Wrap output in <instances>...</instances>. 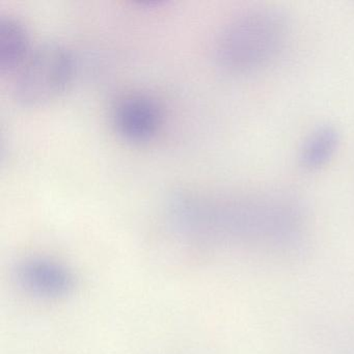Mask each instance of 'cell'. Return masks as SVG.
Instances as JSON below:
<instances>
[{
	"instance_id": "obj_1",
	"label": "cell",
	"mask_w": 354,
	"mask_h": 354,
	"mask_svg": "<svg viewBox=\"0 0 354 354\" xmlns=\"http://www.w3.org/2000/svg\"><path fill=\"white\" fill-rule=\"evenodd\" d=\"M175 217L192 235L283 236L297 227L301 207L285 192H245L180 198Z\"/></svg>"
},
{
	"instance_id": "obj_2",
	"label": "cell",
	"mask_w": 354,
	"mask_h": 354,
	"mask_svg": "<svg viewBox=\"0 0 354 354\" xmlns=\"http://www.w3.org/2000/svg\"><path fill=\"white\" fill-rule=\"evenodd\" d=\"M289 38V22L281 12L250 10L233 18L219 32L215 61L231 75L258 73L281 57Z\"/></svg>"
},
{
	"instance_id": "obj_3",
	"label": "cell",
	"mask_w": 354,
	"mask_h": 354,
	"mask_svg": "<svg viewBox=\"0 0 354 354\" xmlns=\"http://www.w3.org/2000/svg\"><path fill=\"white\" fill-rule=\"evenodd\" d=\"M73 71V57L66 47L57 43L39 45L14 74V99L26 109L45 106L66 90Z\"/></svg>"
},
{
	"instance_id": "obj_4",
	"label": "cell",
	"mask_w": 354,
	"mask_h": 354,
	"mask_svg": "<svg viewBox=\"0 0 354 354\" xmlns=\"http://www.w3.org/2000/svg\"><path fill=\"white\" fill-rule=\"evenodd\" d=\"M161 124L160 107L147 95H127L113 107V128L127 142L140 144L152 140Z\"/></svg>"
},
{
	"instance_id": "obj_5",
	"label": "cell",
	"mask_w": 354,
	"mask_h": 354,
	"mask_svg": "<svg viewBox=\"0 0 354 354\" xmlns=\"http://www.w3.org/2000/svg\"><path fill=\"white\" fill-rule=\"evenodd\" d=\"M341 145V132L330 124L314 128L298 150L299 165L308 171H318L328 165Z\"/></svg>"
},
{
	"instance_id": "obj_6",
	"label": "cell",
	"mask_w": 354,
	"mask_h": 354,
	"mask_svg": "<svg viewBox=\"0 0 354 354\" xmlns=\"http://www.w3.org/2000/svg\"><path fill=\"white\" fill-rule=\"evenodd\" d=\"M30 37L24 24L12 16L0 17V72L14 75L30 55Z\"/></svg>"
},
{
	"instance_id": "obj_7",
	"label": "cell",
	"mask_w": 354,
	"mask_h": 354,
	"mask_svg": "<svg viewBox=\"0 0 354 354\" xmlns=\"http://www.w3.org/2000/svg\"><path fill=\"white\" fill-rule=\"evenodd\" d=\"M21 279L32 291L45 295L66 293L71 287V279L65 270L42 261L24 265L21 269Z\"/></svg>"
}]
</instances>
